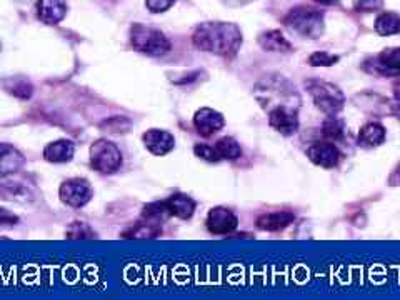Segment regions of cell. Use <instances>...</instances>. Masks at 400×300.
I'll return each instance as SVG.
<instances>
[{
  "mask_svg": "<svg viewBox=\"0 0 400 300\" xmlns=\"http://www.w3.org/2000/svg\"><path fill=\"white\" fill-rule=\"evenodd\" d=\"M192 42L204 52L222 57H234L242 45V32L235 23L206 22L200 23L192 35Z\"/></svg>",
  "mask_w": 400,
  "mask_h": 300,
  "instance_id": "1",
  "label": "cell"
},
{
  "mask_svg": "<svg viewBox=\"0 0 400 300\" xmlns=\"http://www.w3.org/2000/svg\"><path fill=\"white\" fill-rule=\"evenodd\" d=\"M130 44L136 50L151 57H162L170 52V40L160 30L146 27L142 23H134L130 29Z\"/></svg>",
  "mask_w": 400,
  "mask_h": 300,
  "instance_id": "2",
  "label": "cell"
},
{
  "mask_svg": "<svg viewBox=\"0 0 400 300\" xmlns=\"http://www.w3.org/2000/svg\"><path fill=\"white\" fill-rule=\"evenodd\" d=\"M283 23L302 37L319 39L324 34V12L312 7H295L283 17Z\"/></svg>",
  "mask_w": 400,
  "mask_h": 300,
  "instance_id": "3",
  "label": "cell"
},
{
  "mask_svg": "<svg viewBox=\"0 0 400 300\" xmlns=\"http://www.w3.org/2000/svg\"><path fill=\"white\" fill-rule=\"evenodd\" d=\"M307 88H309L310 96L314 98V104L324 114L337 115L343 109L346 97H343L341 88L334 86V83L324 81H310L307 82Z\"/></svg>",
  "mask_w": 400,
  "mask_h": 300,
  "instance_id": "4",
  "label": "cell"
},
{
  "mask_svg": "<svg viewBox=\"0 0 400 300\" xmlns=\"http://www.w3.org/2000/svg\"><path fill=\"white\" fill-rule=\"evenodd\" d=\"M90 162L95 171L102 173H114L122 166V152L115 144L100 139L90 147Z\"/></svg>",
  "mask_w": 400,
  "mask_h": 300,
  "instance_id": "5",
  "label": "cell"
},
{
  "mask_svg": "<svg viewBox=\"0 0 400 300\" xmlns=\"http://www.w3.org/2000/svg\"><path fill=\"white\" fill-rule=\"evenodd\" d=\"M60 199L71 207H83L92 199V187L86 179H69L60 185Z\"/></svg>",
  "mask_w": 400,
  "mask_h": 300,
  "instance_id": "6",
  "label": "cell"
},
{
  "mask_svg": "<svg viewBox=\"0 0 400 300\" xmlns=\"http://www.w3.org/2000/svg\"><path fill=\"white\" fill-rule=\"evenodd\" d=\"M207 229L216 236H225L234 232L239 225V219L232 210L225 207H213L207 215Z\"/></svg>",
  "mask_w": 400,
  "mask_h": 300,
  "instance_id": "7",
  "label": "cell"
},
{
  "mask_svg": "<svg viewBox=\"0 0 400 300\" xmlns=\"http://www.w3.org/2000/svg\"><path fill=\"white\" fill-rule=\"evenodd\" d=\"M194 125L200 135H204V137H211V135L217 134L218 130L224 127L225 119L220 112L208 109V107H204V109L195 112Z\"/></svg>",
  "mask_w": 400,
  "mask_h": 300,
  "instance_id": "8",
  "label": "cell"
},
{
  "mask_svg": "<svg viewBox=\"0 0 400 300\" xmlns=\"http://www.w3.org/2000/svg\"><path fill=\"white\" fill-rule=\"evenodd\" d=\"M269 125L283 137H290L297 134L299 130V119H297L295 112L288 110L287 107H276L271 114H269Z\"/></svg>",
  "mask_w": 400,
  "mask_h": 300,
  "instance_id": "9",
  "label": "cell"
},
{
  "mask_svg": "<svg viewBox=\"0 0 400 300\" xmlns=\"http://www.w3.org/2000/svg\"><path fill=\"white\" fill-rule=\"evenodd\" d=\"M310 162L322 168H334L341 162L342 154L334 144H314L307 150Z\"/></svg>",
  "mask_w": 400,
  "mask_h": 300,
  "instance_id": "10",
  "label": "cell"
},
{
  "mask_svg": "<svg viewBox=\"0 0 400 300\" xmlns=\"http://www.w3.org/2000/svg\"><path fill=\"white\" fill-rule=\"evenodd\" d=\"M142 139L146 147L151 150L153 156H165V154H169L175 147L174 135L165 132V130L151 129L143 134Z\"/></svg>",
  "mask_w": 400,
  "mask_h": 300,
  "instance_id": "11",
  "label": "cell"
},
{
  "mask_svg": "<svg viewBox=\"0 0 400 300\" xmlns=\"http://www.w3.org/2000/svg\"><path fill=\"white\" fill-rule=\"evenodd\" d=\"M372 72L382 75V77H397L400 75V47L395 49H385L379 57L374 60Z\"/></svg>",
  "mask_w": 400,
  "mask_h": 300,
  "instance_id": "12",
  "label": "cell"
},
{
  "mask_svg": "<svg viewBox=\"0 0 400 300\" xmlns=\"http://www.w3.org/2000/svg\"><path fill=\"white\" fill-rule=\"evenodd\" d=\"M67 16L65 0H39L37 2V17L47 25H55Z\"/></svg>",
  "mask_w": 400,
  "mask_h": 300,
  "instance_id": "13",
  "label": "cell"
},
{
  "mask_svg": "<svg viewBox=\"0 0 400 300\" xmlns=\"http://www.w3.org/2000/svg\"><path fill=\"white\" fill-rule=\"evenodd\" d=\"M24 162V157L16 147L8 144H0V177H7L18 172Z\"/></svg>",
  "mask_w": 400,
  "mask_h": 300,
  "instance_id": "14",
  "label": "cell"
},
{
  "mask_svg": "<svg viewBox=\"0 0 400 300\" xmlns=\"http://www.w3.org/2000/svg\"><path fill=\"white\" fill-rule=\"evenodd\" d=\"M294 220H295L294 214L287 212V210H282V212H272L262 215V217L257 220V227L260 231L265 232H278L288 227Z\"/></svg>",
  "mask_w": 400,
  "mask_h": 300,
  "instance_id": "15",
  "label": "cell"
},
{
  "mask_svg": "<svg viewBox=\"0 0 400 300\" xmlns=\"http://www.w3.org/2000/svg\"><path fill=\"white\" fill-rule=\"evenodd\" d=\"M73 152H76V147L71 140H55V142L49 144L47 147L44 149V157L45 161L54 162V163H62L69 162L73 157Z\"/></svg>",
  "mask_w": 400,
  "mask_h": 300,
  "instance_id": "16",
  "label": "cell"
},
{
  "mask_svg": "<svg viewBox=\"0 0 400 300\" xmlns=\"http://www.w3.org/2000/svg\"><path fill=\"white\" fill-rule=\"evenodd\" d=\"M259 45L267 52H292V44L288 42L281 30H269L259 35Z\"/></svg>",
  "mask_w": 400,
  "mask_h": 300,
  "instance_id": "17",
  "label": "cell"
},
{
  "mask_svg": "<svg viewBox=\"0 0 400 300\" xmlns=\"http://www.w3.org/2000/svg\"><path fill=\"white\" fill-rule=\"evenodd\" d=\"M385 135H387V132H385V127L382 124H379V122H370V124H367L360 129L359 145L367 149L379 147L380 144H384Z\"/></svg>",
  "mask_w": 400,
  "mask_h": 300,
  "instance_id": "18",
  "label": "cell"
},
{
  "mask_svg": "<svg viewBox=\"0 0 400 300\" xmlns=\"http://www.w3.org/2000/svg\"><path fill=\"white\" fill-rule=\"evenodd\" d=\"M165 204H167V207H169L170 214L175 215V217H179V219L187 220L192 217L195 212V202L190 199L189 195L175 194V195L169 197V199L165 200Z\"/></svg>",
  "mask_w": 400,
  "mask_h": 300,
  "instance_id": "19",
  "label": "cell"
},
{
  "mask_svg": "<svg viewBox=\"0 0 400 300\" xmlns=\"http://www.w3.org/2000/svg\"><path fill=\"white\" fill-rule=\"evenodd\" d=\"M375 32L384 37L400 34V16L395 12H382L375 21Z\"/></svg>",
  "mask_w": 400,
  "mask_h": 300,
  "instance_id": "20",
  "label": "cell"
},
{
  "mask_svg": "<svg viewBox=\"0 0 400 300\" xmlns=\"http://www.w3.org/2000/svg\"><path fill=\"white\" fill-rule=\"evenodd\" d=\"M213 147H216L218 161H237L242 156L239 142L232 137H222Z\"/></svg>",
  "mask_w": 400,
  "mask_h": 300,
  "instance_id": "21",
  "label": "cell"
},
{
  "mask_svg": "<svg viewBox=\"0 0 400 300\" xmlns=\"http://www.w3.org/2000/svg\"><path fill=\"white\" fill-rule=\"evenodd\" d=\"M170 210L167 207L165 202H155V204H151L147 205L146 209H143L142 212V219L143 222L151 224V225H159L160 222H165L167 219L170 217Z\"/></svg>",
  "mask_w": 400,
  "mask_h": 300,
  "instance_id": "22",
  "label": "cell"
},
{
  "mask_svg": "<svg viewBox=\"0 0 400 300\" xmlns=\"http://www.w3.org/2000/svg\"><path fill=\"white\" fill-rule=\"evenodd\" d=\"M322 132L330 140H339L343 137V122L337 119L336 115H329V119L324 122Z\"/></svg>",
  "mask_w": 400,
  "mask_h": 300,
  "instance_id": "23",
  "label": "cell"
},
{
  "mask_svg": "<svg viewBox=\"0 0 400 300\" xmlns=\"http://www.w3.org/2000/svg\"><path fill=\"white\" fill-rule=\"evenodd\" d=\"M160 233V229L155 227V225H151L147 222H142L139 224L136 229H130L129 232H125L124 236L125 237H130V238H152V237H157Z\"/></svg>",
  "mask_w": 400,
  "mask_h": 300,
  "instance_id": "24",
  "label": "cell"
},
{
  "mask_svg": "<svg viewBox=\"0 0 400 300\" xmlns=\"http://www.w3.org/2000/svg\"><path fill=\"white\" fill-rule=\"evenodd\" d=\"M339 62V57L329 52H314L309 57V64L312 67H332Z\"/></svg>",
  "mask_w": 400,
  "mask_h": 300,
  "instance_id": "25",
  "label": "cell"
},
{
  "mask_svg": "<svg viewBox=\"0 0 400 300\" xmlns=\"http://www.w3.org/2000/svg\"><path fill=\"white\" fill-rule=\"evenodd\" d=\"M357 12H377L384 7V0H352Z\"/></svg>",
  "mask_w": 400,
  "mask_h": 300,
  "instance_id": "26",
  "label": "cell"
},
{
  "mask_svg": "<svg viewBox=\"0 0 400 300\" xmlns=\"http://www.w3.org/2000/svg\"><path fill=\"white\" fill-rule=\"evenodd\" d=\"M194 152H195V156L200 157V158H204V161H207V162H218L216 147H213V145L197 144V145H195V147H194Z\"/></svg>",
  "mask_w": 400,
  "mask_h": 300,
  "instance_id": "27",
  "label": "cell"
},
{
  "mask_svg": "<svg viewBox=\"0 0 400 300\" xmlns=\"http://www.w3.org/2000/svg\"><path fill=\"white\" fill-rule=\"evenodd\" d=\"M174 4L175 0H146V6L152 13H160L169 11Z\"/></svg>",
  "mask_w": 400,
  "mask_h": 300,
  "instance_id": "28",
  "label": "cell"
},
{
  "mask_svg": "<svg viewBox=\"0 0 400 300\" xmlns=\"http://www.w3.org/2000/svg\"><path fill=\"white\" fill-rule=\"evenodd\" d=\"M17 220V215L11 214L6 209H0V224H16Z\"/></svg>",
  "mask_w": 400,
  "mask_h": 300,
  "instance_id": "29",
  "label": "cell"
},
{
  "mask_svg": "<svg viewBox=\"0 0 400 300\" xmlns=\"http://www.w3.org/2000/svg\"><path fill=\"white\" fill-rule=\"evenodd\" d=\"M317 2L324 4V6H334V4H337L339 0H317Z\"/></svg>",
  "mask_w": 400,
  "mask_h": 300,
  "instance_id": "30",
  "label": "cell"
},
{
  "mask_svg": "<svg viewBox=\"0 0 400 300\" xmlns=\"http://www.w3.org/2000/svg\"><path fill=\"white\" fill-rule=\"evenodd\" d=\"M394 114L400 119V104H394Z\"/></svg>",
  "mask_w": 400,
  "mask_h": 300,
  "instance_id": "31",
  "label": "cell"
},
{
  "mask_svg": "<svg viewBox=\"0 0 400 300\" xmlns=\"http://www.w3.org/2000/svg\"><path fill=\"white\" fill-rule=\"evenodd\" d=\"M395 93H397V96H400V81H399L397 86H395Z\"/></svg>",
  "mask_w": 400,
  "mask_h": 300,
  "instance_id": "32",
  "label": "cell"
},
{
  "mask_svg": "<svg viewBox=\"0 0 400 300\" xmlns=\"http://www.w3.org/2000/svg\"><path fill=\"white\" fill-rule=\"evenodd\" d=\"M237 4H245V2H249V0H235Z\"/></svg>",
  "mask_w": 400,
  "mask_h": 300,
  "instance_id": "33",
  "label": "cell"
},
{
  "mask_svg": "<svg viewBox=\"0 0 400 300\" xmlns=\"http://www.w3.org/2000/svg\"><path fill=\"white\" fill-rule=\"evenodd\" d=\"M399 172H400V168H399Z\"/></svg>",
  "mask_w": 400,
  "mask_h": 300,
  "instance_id": "34",
  "label": "cell"
}]
</instances>
